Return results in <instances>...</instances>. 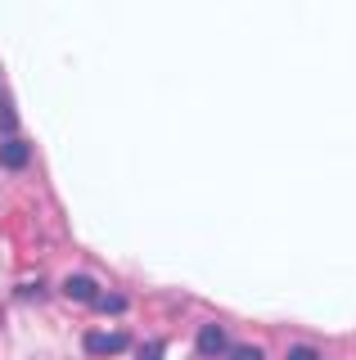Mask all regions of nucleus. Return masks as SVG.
Returning <instances> with one entry per match:
<instances>
[{
  "mask_svg": "<svg viewBox=\"0 0 356 360\" xmlns=\"http://www.w3.org/2000/svg\"><path fill=\"white\" fill-rule=\"evenodd\" d=\"M82 347L91 356H117V352H127V347H131V338L127 333H86Z\"/></svg>",
  "mask_w": 356,
  "mask_h": 360,
  "instance_id": "f257e3e1",
  "label": "nucleus"
},
{
  "mask_svg": "<svg viewBox=\"0 0 356 360\" xmlns=\"http://www.w3.org/2000/svg\"><path fill=\"white\" fill-rule=\"evenodd\" d=\"M0 131H5V140H14V131H18V112L9 108L5 90H0Z\"/></svg>",
  "mask_w": 356,
  "mask_h": 360,
  "instance_id": "39448f33",
  "label": "nucleus"
},
{
  "mask_svg": "<svg viewBox=\"0 0 356 360\" xmlns=\"http://www.w3.org/2000/svg\"><path fill=\"white\" fill-rule=\"evenodd\" d=\"M95 307H104V311H122V307H127V302H122V297H99Z\"/></svg>",
  "mask_w": 356,
  "mask_h": 360,
  "instance_id": "1a4fd4ad",
  "label": "nucleus"
},
{
  "mask_svg": "<svg viewBox=\"0 0 356 360\" xmlns=\"http://www.w3.org/2000/svg\"><path fill=\"white\" fill-rule=\"evenodd\" d=\"M163 352H167V347L158 342V338H153V342H144V352H140V360H163Z\"/></svg>",
  "mask_w": 356,
  "mask_h": 360,
  "instance_id": "0eeeda50",
  "label": "nucleus"
},
{
  "mask_svg": "<svg viewBox=\"0 0 356 360\" xmlns=\"http://www.w3.org/2000/svg\"><path fill=\"white\" fill-rule=\"evenodd\" d=\"M63 292H68L72 302H99V284L91 275H68L63 279Z\"/></svg>",
  "mask_w": 356,
  "mask_h": 360,
  "instance_id": "20e7f679",
  "label": "nucleus"
},
{
  "mask_svg": "<svg viewBox=\"0 0 356 360\" xmlns=\"http://www.w3.org/2000/svg\"><path fill=\"white\" fill-rule=\"evenodd\" d=\"M194 347H198V356H221L226 352V329L221 324H203L194 338Z\"/></svg>",
  "mask_w": 356,
  "mask_h": 360,
  "instance_id": "7ed1b4c3",
  "label": "nucleus"
},
{
  "mask_svg": "<svg viewBox=\"0 0 356 360\" xmlns=\"http://www.w3.org/2000/svg\"><path fill=\"white\" fill-rule=\"evenodd\" d=\"M288 360H320V352H316V347H293V352H288Z\"/></svg>",
  "mask_w": 356,
  "mask_h": 360,
  "instance_id": "6e6552de",
  "label": "nucleus"
},
{
  "mask_svg": "<svg viewBox=\"0 0 356 360\" xmlns=\"http://www.w3.org/2000/svg\"><path fill=\"white\" fill-rule=\"evenodd\" d=\"M230 360H266V356H262V347L243 342V347H230Z\"/></svg>",
  "mask_w": 356,
  "mask_h": 360,
  "instance_id": "423d86ee",
  "label": "nucleus"
},
{
  "mask_svg": "<svg viewBox=\"0 0 356 360\" xmlns=\"http://www.w3.org/2000/svg\"><path fill=\"white\" fill-rule=\"evenodd\" d=\"M0 162H5L9 172H23V167L32 162V144L18 140V135H14V140H5V144H0Z\"/></svg>",
  "mask_w": 356,
  "mask_h": 360,
  "instance_id": "f03ea898",
  "label": "nucleus"
}]
</instances>
